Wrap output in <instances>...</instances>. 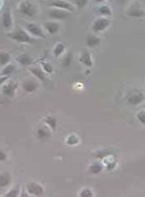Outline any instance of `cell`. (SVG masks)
<instances>
[{
    "label": "cell",
    "instance_id": "obj_2",
    "mask_svg": "<svg viewBox=\"0 0 145 197\" xmlns=\"http://www.w3.org/2000/svg\"><path fill=\"white\" fill-rule=\"evenodd\" d=\"M19 9L23 15L30 16V17L34 16L36 13V9L35 7V5L32 3L29 2V1L22 2L21 4H19Z\"/></svg>",
    "mask_w": 145,
    "mask_h": 197
},
{
    "label": "cell",
    "instance_id": "obj_34",
    "mask_svg": "<svg viewBox=\"0 0 145 197\" xmlns=\"http://www.w3.org/2000/svg\"><path fill=\"white\" fill-rule=\"evenodd\" d=\"M114 166H115V163H113V164H111L108 165V169H111V168H114Z\"/></svg>",
    "mask_w": 145,
    "mask_h": 197
},
{
    "label": "cell",
    "instance_id": "obj_19",
    "mask_svg": "<svg viewBox=\"0 0 145 197\" xmlns=\"http://www.w3.org/2000/svg\"><path fill=\"white\" fill-rule=\"evenodd\" d=\"M64 49H65V46H64V44L62 43H58L57 44V46L55 47L54 48V55L56 57H58L60 55L62 54L63 51H64Z\"/></svg>",
    "mask_w": 145,
    "mask_h": 197
},
{
    "label": "cell",
    "instance_id": "obj_16",
    "mask_svg": "<svg viewBox=\"0 0 145 197\" xmlns=\"http://www.w3.org/2000/svg\"><path fill=\"white\" fill-rule=\"evenodd\" d=\"M101 42V40L99 39L98 37L94 36H89L86 39V45L88 47H95V46H98L99 44Z\"/></svg>",
    "mask_w": 145,
    "mask_h": 197
},
{
    "label": "cell",
    "instance_id": "obj_20",
    "mask_svg": "<svg viewBox=\"0 0 145 197\" xmlns=\"http://www.w3.org/2000/svg\"><path fill=\"white\" fill-rule=\"evenodd\" d=\"M37 136H38V137L41 139H46L47 137H49V132L46 130V129H44V128H40V129H38V131H37Z\"/></svg>",
    "mask_w": 145,
    "mask_h": 197
},
{
    "label": "cell",
    "instance_id": "obj_26",
    "mask_svg": "<svg viewBox=\"0 0 145 197\" xmlns=\"http://www.w3.org/2000/svg\"><path fill=\"white\" fill-rule=\"evenodd\" d=\"M128 15L130 16H133V17H140L143 15V12L139 9H133L128 13Z\"/></svg>",
    "mask_w": 145,
    "mask_h": 197
},
{
    "label": "cell",
    "instance_id": "obj_22",
    "mask_svg": "<svg viewBox=\"0 0 145 197\" xmlns=\"http://www.w3.org/2000/svg\"><path fill=\"white\" fill-rule=\"evenodd\" d=\"M15 69V67L14 65H8L6 67H4V69L2 72V75H8V74H10L12 73Z\"/></svg>",
    "mask_w": 145,
    "mask_h": 197
},
{
    "label": "cell",
    "instance_id": "obj_29",
    "mask_svg": "<svg viewBox=\"0 0 145 197\" xmlns=\"http://www.w3.org/2000/svg\"><path fill=\"white\" fill-rule=\"evenodd\" d=\"M137 117H138V120L141 122L142 124L145 125V111H143V110L140 111V112L138 113V115H137Z\"/></svg>",
    "mask_w": 145,
    "mask_h": 197
},
{
    "label": "cell",
    "instance_id": "obj_24",
    "mask_svg": "<svg viewBox=\"0 0 145 197\" xmlns=\"http://www.w3.org/2000/svg\"><path fill=\"white\" fill-rule=\"evenodd\" d=\"M9 177L7 175H1V178H0V185L2 187L6 186L7 185H9Z\"/></svg>",
    "mask_w": 145,
    "mask_h": 197
},
{
    "label": "cell",
    "instance_id": "obj_15",
    "mask_svg": "<svg viewBox=\"0 0 145 197\" xmlns=\"http://www.w3.org/2000/svg\"><path fill=\"white\" fill-rule=\"evenodd\" d=\"M38 86V84H36L35 81L32 80H27L26 81L24 84H23V88L26 92H33L36 89V88Z\"/></svg>",
    "mask_w": 145,
    "mask_h": 197
},
{
    "label": "cell",
    "instance_id": "obj_23",
    "mask_svg": "<svg viewBox=\"0 0 145 197\" xmlns=\"http://www.w3.org/2000/svg\"><path fill=\"white\" fill-rule=\"evenodd\" d=\"M99 12L102 14V15H111V11L110 9V8L105 6V5H103L101 7L99 8Z\"/></svg>",
    "mask_w": 145,
    "mask_h": 197
},
{
    "label": "cell",
    "instance_id": "obj_13",
    "mask_svg": "<svg viewBox=\"0 0 145 197\" xmlns=\"http://www.w3.org/2000/svg\"><path fill=\"white\" fill-rule=\"evenodd\" d=\"M16 60L23 66L30 65L32 63V58L27 54H22L20 56H19L18 57L16 58Z\"/></svg>",
    "mask_w": 145,
    "mask_h": 197
},
{
    "label": "cell",
    "instance_id": "obj_11",
    "mask_svg": "<svg viewBox=\"0 0 145 197\" xmlns=\"http://www.w3.org/2000/svg\"><path fill=\"white\" fill-rule=\"evenodd\" d=\"M30 71L38 79H40V80L42 81V82H46V80H47L46 74H45V73H44L42 70L41 69L40 67H30Z\"/></svg>",
    "mask_w": 145,
    "mask_h": 197
},
{
    "label": "cell",
    "instance_id": "obj_33",
    "mask_svg": "<svg viewBox=\"0 0 145 197\" xmlns=\"http://www.w3.org/2000/svg\"><path fill=\"white\" fill-rule=\"evenodd\" d=\"M0 155H1V161H4L6 160V154L4 153V152H0Z\"/></svg>",
    "mask_w": 145,
    "mask_h": 197
},
{
    "label": "cell",
    "instance_id": "obj_4",
    "mask_svg": "<svg viewBox=\"0 0 145 197\" xmlns=\"http://www.w3.org/2000/svg\"><path fill=\"white\" fill-rule=\"evenodd\" d=\"M110 22L108 19H98L97 20H95L93 26V30L94 32H99V31H102L109 26Z\"/></svg>",
    "mask_w": 145,
    "mask_h": 197
},
{
    "label": "cell",
    "instance_id": "obj_30",
    "mask_svg": "<svg viewBox=\"0 0 145 197\" xmlns=\"http://www.w3.org/2000/svg\"><path fill=\"white\" fill-rule=\"evenodd\" d=\"M80 196L82 197H85V196H93V194H92V191L89 189H83L81 193H80Z\"/></svg>",
    "mask_w": 145,
    "mask_h": 197
},
{
    "label": "cell",
    "instance_id": "obj_27",
    "mask_svg": "<svg viewBox=\"0 0 145 197\" xmlns=\"http://www.w3.org/2000/svg\"><path fill=\"white\" fill-rule=\"evenodd\" d=\"M42 67H43L44 70L48 73H52V66L50 64V63H48V62H42Z\"/></svg>",
    "mask_w": 145,
    "mask_h": 197
},
{
    "label": "cell",
    "instance_id": "obj_31",
    "mask_svg": "<svg viewBox=\"0 0 145 197\" xmlns=\"http://www.w3.org/2000/svg\"><path fill=\"white\" fill-rule=\"evenodd\" d=\"M18 193H19V190L18 189H14V190H12L11 191H9V194H7L5 196L7 197H9V196H12V197H15L18 195Z\"/></svg>",
    "mask_w": 145,
    "mask_h": 197
},
{
    "label": "cell",
    "instance_id": "obj_25",
    "mask_svg": "<svg viewBox=\"0 0 145 197\" xmlns=\"http://www.w3.org/2000/svg\"><path fill=\"white\" fill-rule=\"evenodd\" d=\"M79 142V138L77 137L76 136L74 135H72L69 137V138H68V140H67V143L69 144V145H75V144H77Z\"/></svg>",
    "mask_w": 145,
    "mask_h": 197
},
{
    "label": "cell",
    "instance_id": "obj_8",
    "mask_svg": "<svg viewBox=\"0 0 145 197\" xmlns=\"http://www.w3.org/2000/svg\"><path fill=\"white\" fill-rule=\"evenodd\" d=\"M2 24L4 28H10L12 26V16L9 10L5 11L2 16Z\"/></svg>",
    "mask_w": 145,
    "mask_h": 197
},
{
    "label": "cell",
    "instance_id": "obj_14",
    "mask_svg": "<svg viewBox=\"0 0 145 197\" xmlns=\"http://www.w3.org/2000/svg\"><path fill=\"white\" fill-rule=\"evenodd\" d=\"M143 100V96L142 94H135L129 97L128 103L133 105H137L138 104H140Z\"/></svg>",
    "mask_w": 145,
    "mask_h": 197
},
{
    "label": "cell",
    "instance_id": "obj_1",
    "mask_svg": "<svg viewBox=\"0 0 145 197\" xmlns=\"http://www.w3.org/2000/svg\"><path fill=\"white\" fill-rule=\"evenodd\" d=\"M8 36L11 38L12 40L18 41V42H25V43H31L34 40L30 38L29 35L22 29H17L14 32L8 35Z\"/></svg>",
    "mask_w": 145,
    "mask_h": 197
},
{
    "label": "cell",
    "instance_id": "obj_28",
    "mask_svg": "<svg viewBox=\"0 0 145 197\" xmlns=\"http://www.w3.org/2000/svg\"><path fill=\"white\" fill-rule=\"evenodd\" d=\"M72 55L71 53H69V54L67 55V57H65V59L63 60V65L64 66H69L71 64V62H72Z\"/></svg>",
    "mask_w": 145,
    "mask_h": 197
},
{
    "label": "cell",
    "instance_id": "obj_7",
    "mask_svg": "<svg viewBox=\"0 0 145 197\" xmlns=\"http://www.w3.org/2000/svg\"><path fill=\"white\" fill-rule=\"evenodd\" d=\"M49 15L53 19H66L69 17V13H68L67 11L61 10V9H52V10L50 11Z\"/></svg>",
    "mask_w": 145,
    "mask_h": 197
},
{
    "label": "cell",
    "instance_id": "obj_6",
    "mask_svg": "<svg viewBox=\"0 0 145 197\" xmlns=\"http://www.w3.org/2000/svg\"><path fill=\"white\" fill-rule=\"evenodd\" d=\"M27 29H28L31 34H33L34 36H36L41 37V38H43V39L46 38V36L43 34V31H42V29H41L40 26H38L37 25H36V24H34V23L29 24V25L27 26Z\"/></svg>",
    "mask_w": 145,
    "mask_h": 197
},
{
    "label": "cell",
    "instance_id": "obj_5",
    "mask_svg": "<svg viewBox=\"0 0 145 197\" xmlns=\"http://www.w3.org/2000/svg\"><path fill=\"white\" fill-rule=\"evenodd\" d=\"M17 87H18L17 84H15V83L11 81L9 84H4L3 86V93L5 95H7L8 97L12 98L15 95V89L17 88Z\"/></svg>",
    "mask_w": 145,
    "mask_h": 197
},
{
    "label": "cell",
    "instance_id": "obj_21",
    "mask_svg": "<svg viewBox=\"0 0 145 197\" xmlns=\"http://www.w3.org/2000/svg\"><path fill=\"white\" fill-rule=\"evenodd\" d=\"M10 61V55L7 52H1V66L6 65Z\"/></svg>",
    "mask_w": 145,
    "mask_h": 197
},
{
    "label": "cell",
    "instance_id": "obj_10",
    "mask_svg": "<svg viewBox=\"0 0 145 197\" xmlns=\"http://www.w3.org/2000/svg\"><path fill=\"white\" fill-rule=\"evenodd\" d=\"M80 62H81L82 64L88 67H91L93 65V62L91 60L90 54L88 51H83L82 55L80 56Z\"/></svg>",
    "mask_w": 145,
    "mask_h": 197
},
{
    "label": "cell",
    "instance_id": "obj_32",
    "mask_svg": "<svg viewBox=\"0 0 145 197\" xmlns=\"http://www.w3.org/2000/svg\"><path fill=\"white\" fill-rule=\"evenodd\" d=\"M77 4V5L79 6V7H83V6H85V4H87V1H84V0H83V1H76L75 2Z\"/></svg>",
    "mask_w": 145,
    "mask_h": 197
},
{
    "label": "cell",
    "instance_id": "obj_18",
    "mask_svg": "<svg viewBox=\"0 0 145 197\" xmlns=\"http://www.w3.org/2000/svg\"><path fill=\"white\" fill-rule=\"evenodd\" d=\"M89 170L91 174H98L102 170V165L99 163H94L89 168Z\"/></svg>",
    "mask_w": 145,
    "mask_h": 197
},
{
    "label": "cell",
    "instance_id": "obj_12",
    "mask_svg": "<svg viewBox=\"0 0 145 197\" xmlns=\"http://www.w3.org/2000/svg\"><path fill=\"white\" fill-rule=\"evenodd\" d=\"M45 27L50 34H55V33L58 32V29H60L59 24L55 23V22H47L45 24Z\"/></svg>",
    "mask_w": 145,
    "mask_h": 197
},
{
    "label": "cell",
    "instance_id": "obj_9",
    "mask_svg": "<svg viewBox=\"0 0 145 197\" xmlns=\"http://www.w3.org/2000/svg\"><path fill=\"white\" fill-rule=\"evenodd\" d=\"M51 5L59 8V9H67V10L70 11L73 10V8H72V5L65 1H54V2H51Z\"/></svg>",
    "mask_w": 145,
    "mask_h": 197
},
{
    "label": "cell",
    "instance_id": "obj_3",
    "mask_svg": "<svg viewBox=\"0 0 145 197\" xmlns=\"http://www.w3.org/2000/svg\"><path fill=\"white\" fill-rule=\"evenodd\" d=\"M26 189L30 194L34 195H41L43 194V188L36 183L28 184L26 186Z\"/></svg>",
    "mask_w": 145,
    "mask_h": 197
},
{
    "label": "cell",
    "instance_id": "obj_17",
    "mask_svg": "<svg viewBox=\"0 0 145 197\" xmlns=\"http://www.w3.org/2000/svg\"><path fill=\"white\" fill-rule=\"evenodd\" d=\"M45 122L47 123L50 127L52 129V130H55L56 127H57V119L55 118L54 116H47L45 120Z\"/></svg>",
    "mask_w": 145,
    "mask_h": 197
}]
</instances>
